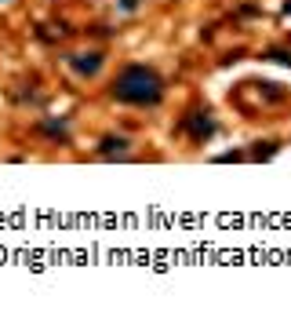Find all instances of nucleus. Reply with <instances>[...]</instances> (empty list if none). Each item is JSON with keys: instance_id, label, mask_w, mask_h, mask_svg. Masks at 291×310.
I'll use <instances>...</instances> for the list:
<instances>
[{"instance_id": "nucleus-1", "label": "nucleus", "mask_w": 291, "mask_h": 310, "mask_svg": "<svg viewBox=\"0 0 291 310\" xmlns=\"http://www.w3.org/2000/svg\"><path fill=\"white\" fill-rule=\"evenodd\" d=\"M109 95L124 106H157L164 99V81L149 66H128L109 88Z\"/></svg>"}, {"instance_id": "nucleus-2", "label": "nucleus", "mask_w": 291, "mask_h": 310, "mask_svg": "<svg viewBox=\"0 0 291 310\" xmlns=\"http://www.w3.org/2000/svg\"><path fill=\"white\" fill-rule=\"evenodd\" d=\"M102 62H106V55H102V51L69 55V66H73V73H76V77H95V73L102 69Z\"/></svg>"}, {"instance_id": "nucleus-3", "label": "nucleus", "mask_w": 291, "mask_h": 310, "mask_svg": "<svg viewBox=\"0 0 291 310\" xmlns=\"http://www.w3.org/2000/svg\"><path fill=\"white\" fill-rule=\"evenodd\" d=\"M186 128H189V139H197V142H204V139L215 135V121L207 117V113H193V117L186 121Z\"/></svg>"}, {"instance_id": "nucleus-4", "label": "nucleus", "mask_w": 291, "mask_h": 310, "mask_svg": "<svg viewBox=\"0 0 291 310\" xmlns=\"http://www.w3.org/2000/svg\"><path fill=\"white\" fill-rule=\"evenodd\" d=\"M44 128H48L44 135H51V139H66V135H69V132H66V121H48Z\"/></svg>"}, {"instance_id": "nucleus-5", "label": "nucleus", "mask_w": 291, "mask_h": 310, "mask_svg": "<svg viewBox=\"0 0 291 310\" xmlns=\"http://www.w3.org/2000/svg\"><path fill=\"white\" fill-rule=\"evenodd\" d=\"M277 150H280L277 142H266V146L259 142V146H255V161H269V153H277Z\"/></svg>"}, {"instance_id": "nucleus-6", "label": "nucleus", "mask_w": 291, "mask_h": 310, "mask_svg": "<svg viewBox=\"0 0 291 310\" xmlns=\"http://www.w3.org/2000/svg\"><path fill=\"white\" fill-rule=\"evenodd\" d=\"M124 146H128L124 139H106V142H102L99 150H102V153H117V150H124Z\"/></svg>"}, {"instance_id": "nucleus-7", "label": "nucleus", "mask_w": 291, "mask_h": 310, "mask_svg": "<svg viewBox=\"0 0 291 310\" xmlns=\"http://www.w3.org/2000/svg\"><path fill=\"white\" fill-rule=\"evenodd\" d=\"M120 8H124V15H131L139 8V0H120Z\"/></svg>"}, {"instance_id": "nucleus-8", "label": "nucleus", "mask_w": 291, "mask_h": 310, "mask_svg": "<svg viewBox=\"0 0 291 310\" xmlns=\"http://www.w3.org/2000/svg\"><path fill=\"white\" fill-rule=\"evenodd\" d=\"M269 59H277V62H287V66H291V55H287V51H269Z\"/></svg>"}, {"instance_id": "nucleus-9", "label": "nucleus", "mask_w": 291, "mask_h": 310, "mask_svg": "<svg viewBox=\"0 0 291 310\" xmlns=\"http://www.w3.org/2000/svg\"><path fill=\"white\" fill-rule=\"evenodd\" d=\"M284 11H287V15H291V0H287V4H284Z\"/></svg>"}]
</instances>
